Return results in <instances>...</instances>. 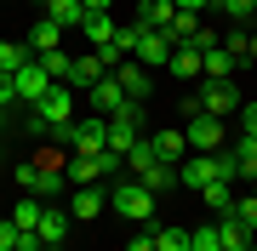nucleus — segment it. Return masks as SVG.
I'll return each mask as SVG.
<instances>
[{
  "label": "nucleus",
  "instance_id": "obj_1",
  "mask_svg": "<svg viewBox=\"0 0 257 251\" xmlns=\"http://www.w3.org/2000/svg\"><path fill=\"white\" fill-rule=\"evenodd\" d=\"M69 120H74V92H69L63 80H57L52 92L40 97L35 109H29V131H40V137H52V131H57V126H69Z\"/></svg>",
  "mask_w": 257,
  "mask_h": 251
},
{
  "label": "nucleus",
  "instance_id": "obj_2",
  "mask_svg": "<svg viewBox=\"0 0 257 251\" xmlns=\"http://www.w3.org/2000/svg\"><path fill=\"white\" fill-rule=\"evenodd\" d=\"M109 211L126 217V223H155V194H149L138 177H120V183L109 188Z\"/></svg>",
  "mask_w": 257,
  "mask_h": 251
},
{
  "label": "nucleus",
  "instance_id": "obj_3",
  "mask_svg": "<svg viewBox=\"0 0 257 251\" xmlns=\"http://www.w3.org/2000/svg\"><path fill=\"white\" fill-rule=\"evenodd\" d=\"M172 52H177V40L166 35V29H143V23H138V52H132V57H138V63L149 69V75L172 63Z\"/></svg>",
  "mask_w": 257,
  "mask_h": 251
},
{
  "label": "nucleus",
  "instance_id": "obj_4",
  "mask_svg": "<svg viewBox=\"0 0 257 251\" xmlns=\"http://www.w3.org/2000/svg\"><path fill=\"white\" fill-rule=\"evenodd\" d=\"M183 137H189V154H217L223 137H229V126H223L217 114H194V120L183 126Z\"/></svg>",
  "mask_w": 257,
  "mask_h": 251
},
{
  "label": "nucleus",
  "instance_id": "obj_5",
  "mask_svg": "<svg viewBox=\"0 0 257 251\" xmlns=\"http://www.w3.org/2000/svg\"><path fill=\"white\" fill-rule=\"evenodd\" d=\"M200 109L206 114H217V120H229V114H240L246 103H240V92H234V80H200Z\"/></svg>",
  "mask_w": 257,
  "mask_h": 251
},
{
  "label": "nucleus",
  "instance_id": "obj_6",
  "mask_svg": "<svg viewBox=\"0 0 257 251\" xmlns=\"http://www.w3.org/2000/svg\"><path fill=\"white\" fill-rule=\"evenodd\" d=\"M12 86H18V103H29V109H35V103L46 97V92H52L57 80L46 75V63H40V57H29V63L18 69V75H12Z\"/></svg>",
  "mask_w": 257,
  "mask_h": 251
},
{
  "label": "nucleus",
  "instance_id": "obj_7",
  "mask_svg": "<svg viewBox=\"0 0 257 251\" xmlns=\"http://www.w3.org/2000/svg\"><path fill=\"white\" fill-rule=\"evenodd\" d=\"M155 160H166V166H183L189 160V137H183V126H166V131H155Z\"/></svg>",
  "mask_w": 257,
  "mask_h": 251
},
{
  "label": "nucleus",
  "instance_id": "obj_8",
  "mask_svg": "<svg viewBox=\"0 0 257 251\" xmlns=\"http://www.w3.org/2000/svg\"><path fill=\"white\" fill-rule=\"evenodd\" d=\"M120 103H126V86H120V75L109 69V75H103V80L92 86V109H97V114H114Z\"/></svg>",
  "mask_w": 257,
  "mask_h": 251
},
{
  "label": "nucleus",
  "instance_id": "obj_9",
  "mask_svg": "<svg viewBox=\"0 0 257 251\" xmlns=\"http://www.w3.org/2000/svg\"><path fill=\"white\" fill-rule=\"evenodd\" d=\"M166 75H177V80H200V75H206L200 46H177V52H172V63H166Z\"/></svg>",
  "mask_w": 257,
  "mask_h": 251
},
{
  "label": "nucleus",
  "instance_id": "obj_10",
  "mask_svg": "<svg viewBox=\"0 0 257 251\" xmlns=\"http://www.w3.org/2000/svg\"><path fill=\"white\" fill-rule=\"evenodd\" d=\"M80 35L92 40V52H97V46H109V40L120 35V23H114V12H86V23H80Z\"/></svg>",
  "mask_w": 257,
  "mask_h": 251
},
{
  "label": "nucleus",
  "instance_id": "obj_11",
  "mask_svg": "<svg viewBox=\"0 0 257 251\" xmlns=\"http://www.w3.org/2000/svg\"><path fill=\"white\" fill-rule=\"evenodd\" d=\"M114 75H120V86H126V97H138V103H143L149 92H155V80H149V69L138 63V57H126V63H120Z\"/></svg>",
  "mask_w": 257,
  "mask_h": 251
},
{
  "label": "nucleus",
  "instance_id": "obj_12",
  "mask_svg": "<svg viewBox=\"0 0 257 251\" xmlns=\"http://www.w3.org/2000/svg\"><path fill=\"white\" fill-rule=\"evenodd\" d=\"M138 183L149 188V194H172V188H183V177H177V166H166V160H155V166H149Z\"/></svg>",
  "mask_w": 257,
  "mask_h": 251
},
{
  "label": "nucleus",
  "instance_id": "obj_13",
  "mask_svg": "<svg viewBox=\"0 0 257 251\" xmlns=\"http://www.w3.org/2000/svg\"><path fill=\"white\" fill-rule=\"evenodd\" d=\"M57 40H63V23H57V18H40L35 29H29V52H35V57L57 52Z\"/></svg>",
  "mask_w": 257,
  "mask_h": 251
},
{
  "label": "nucleus",
  "instance_id": "obj_14",
  "mask_svg": "<svg viewBox=\"0 0 257 251\" xmlns=\"http://www.w3.org/2000/svg\"><path fill=\"white\" fill-rule=\"evenodd\" d=\"M69 217H74V211H63V205H46V217H40V228H35V234H40L46 245H63V240H69Z\"/></svg>",
  "mask_w": 257,
  "mask_h": 251
},
{
  "label": "nucleus",
  "instance_id": "obj_15",
  "mask_svg": "<svg viewBox=\"0 0 257 251\" xmlns=\"http://www.w3.org/2000/svg\"><path fill=\"white\" fill-rule=\"evenodd\" d=\"M206 57V75L200 80H234V69H240V57L229 52V46H211V52H200Z\"/></svg>",
  "mask_w": 257,
  "mask_h": 251
},
{
  "label": "nucleus",
  "instance_id": "obj_16",
  "mask_svg": "<svg viewBox=\"0 0 257 251\" xmlns=\"http://www.w3.org/2000/svg\"><path fill=\"white\" fill-rule=\"evenodd\" d=\"M200 200H206V211H211V217H229L240 194H234V183H206V188H200Z\"/></svg>",
  "mask_w": 257,
  "mask_h": 251
},
{
  "label": "nucleus",
  "instance_id": "obj_17",
  "mask_svg": "<svg viewBox=\"0 0 257 251\" xmlns=\"http://www.w3.org/2000/svg\"><path fill=\"white\" fill-rule=\"evenodd\" d=\"M172 18H177V0H143V6H138V23L143 29H172Z\"/></svg>",
  "mask_w": 257,
  "mask_h": 251
},
{
  "label": "nucleus",
  "instance_id": "obj_18",
  "mask_svg": "<svg viewBox=\"0 0 257 251\" xmlns=\"http://www.w3.org/2000/svg\"><path fill=\"white\" fill-rule=\"evenodd\" d=\"M103 75H109V69H103V57H97V52L74 57V69H69V80H74V86H86V92H92V86H97Z\"/></svg>",
  "mask_w": 257,
  "mask_h": 251
},
{
  "label": "nucleus",
  "instance_id": "obj_19",
  "mask_svg": "<svg viewBox=\"0 0 257 251\" xmlns=\"http://www.w3.org/2000/svg\"><path fill=\"white\" fill-rule=\"evenodd\" d=\"M40 217H46V200H40V194H23L18 205H12V223H18L23 234H29V228H40Z\"/></svg>",
  "mask_w": 257,
  "mask_h": 251
},
{
  "label": "nucleus",
  "instance_id": "obj_20",
  "mask_svg": "<svg viewBox=\"0 0 257 251\" xmlns=\"http://www.w3.org/2000/svg\"><path fill=\"white\" fill-rule=\"evenodd\" d=\"M63 177H69V188H92L97 183V160H86V154H69V166H63Z\"/></svg>",
  "mask_w": 257,
  "mask_h": 251
},
{
  "label": "nucleus",
  "instance_id": "obj_21",
  "mask_svg": "<svg viewBox=\"0 0 257 251\" xmlns=\"http://www.w3.org/2000/svg\"><path fill=\"white\" fill-rule=\"evenodd\" d=\"M217 240H223V251H240L246 240H257V234H251V228H246V223H240V217L229 211V217H217Z\"/></svg>",
  "mask_w": 257,
  "mask_h": 251
},
{
  "label": "nucleus",
  "instance_id": "obj_22",
  "mask_svg": "<svg viewBox=\"0 0 257 251\" xmlns=\"http://www.w3.org/2000/svg\"><path fill=\"white\" fill-rule=\"evenodd\" d=\"M46 18H57L63 29H80V23H86V0H52Z\"/></svg>",
  "mask_w": 257,
  "mask_h": 251
},
{
  "label": "nucleus",
  "instance_id": "obj_23",
  "mask_svg": "<svg viewBox=\"0 0 257 251\" xmlns=\"http://www.w3.org/2000/svg\"><path fill=\"white\" fill-rule=\"evenodd\" d=\"M200 29H206V23L194 18V12H177V18H172V29H166V35H172L177 46H194V35H200Z\"/></svg>",
  "mask_w": 257,
  "mask_h": 251
},
{
  "label": "nucleus",
  "instance_id": "obj_24",
  "mask_svg": "<svg viewBox=\"0 0 257 251\" xmlns=\"http://www.w3.org/2000/svg\"><path fill=\"white\" fill-rule=\"evenodd\" d=\"M103 205H109V194L92 183V188H74V217H97Z\"/></svg>",
  "mask_w": 257,
  "mask_h": 251
},
{
  "label": "nucleus",
  "instance_id": "obj_25",
  "mask_svg": "<svg viewBox=\"0 0 257 251\" xmlns=\"http://www.w3.org/2000/svg\"><path fill=\"white\" fill-rule=\"evenodd\" d=\"M138 143H143V131H138V126H126V120H109V149H114V154L138 149Z\"/></svg>",
  "mask_w": 257,
  "mask_h": 251
},
{
  "label": "nucleus",
  "instance_id": "obj_26",
  "mask_svg": "<svg viewBox=\"0 0 257 251\" xmlns=\"http://www.w3.org/2000/svg\"><path fill=\"white\" fill-rule=\"evenodd\" d=\"M155 251H189V228H172V223H155Z\"/></svg>",
  "mask_w": 257,
  "mask_h": 251
},
{
  "label": "nucleus",
  "instance_id": "obj_27",
  "mask_svg": "<svg viewBox=\"0 0 257 251\" xmlns=\"http://www.w3.org/2000/svg\"><path fill=\"white\" fill-rule=\"evenodd\" d=\"M189 251H223V240H217V217H211V223H200V228H189Z\"/></svg>",
  "mask_w": 257,
  "mask_h": 251
},
{
  "label": "nucleus",
  "instance_id": "obj_28",
  "mask_svg": "<svg viewBox=\"0 0 257 251\" xmlns=\"http://www.w3.org/2000/svg\"><path fill=\"white\" fill-rule=\"evenodd\" d=\"M29 57H35L29 46H12V40H0V75H18V69L29 63Z\"/></svg>",
  "mask_w": 257,
  "mask_h": 251
},
{
  "label": "nucleus",
  "instance_id": "obj_29",
  "mask_svg": "<svg viewBox=\"0 0 257 251\" xmlns=\"http://www.w3.org/2000/svg\"><path fill=\"white\" fill-rule=\"evenodd\" d=\"M149 166H155V143H149V137H143V143H138V149H126V171H132V177H143Z\"/></svg>",
  "mask_w": 257,
  "mask_h": 251
},
{
  "label": "nucleus",
  "instance_id": "obj_30",
  "mask_svg": "<svg viewBox=\"0 0 257 251\" xmlns=\"http://www.w3.org/2000/svg\"><path fill=\"white\" fill-rule=\"evenodd\" d=\"M229 154H234V166H240V177H257V143H251V137H240V143H234Z\"/></svg>",
  "mask_w": 257,
  "mask_h": 251
},
{
  "label": "nucleus",
  "instance_id": "obj_31",
  "mask_svg": "<svg viewBox=\"0 0 257 251\" xmlns=\"http://www.w3.org/2000/svg\"><path fill=\"white\" fill-rule=\"evenodd\" d=\"M217 12H223L229 23H251V18H257V0H217Z\"/></svg>",
  "mask_w": 257,
  "mask_h": 251
},
{
  "label": "nucleus",
  "instance_id": "obj_32",
  "mask_svg": "<svg viewBox=\"0 0 257 251\" xmlns=\"http://www.w3.org/2000/svg\"><path fill=\"white\" fill-rule=\"evenodd\" d=\"M223 46H229V52L240 57V63H246V52H251V29H246V23H234L229 35H223Z\"/></svg>",
  "mask_w": 257,
  "mask_h": 251
},
{
  "label": "nucleus",
  "instance_id": "obj_33",
  "mask_svg": "<svg viewBox=\"0 0 257 251\" xmlns=\"http://www.w3.org/2000/svg\"><path fill=\"white\" fill-rule=\"evenodd\" d=\"M40 63H46V75H52V80H69L74 57H69V52H46V57H40Z\"/></svg>",
  "mask_w": 257,
  "mask_h": 251
},
{
  "label": "nucleus",
  "instance_id": "obj_34",
  "mask_svg": "<svg viewBox=\"0 0 257 251\" xmlns=\"http://www.w3.org/2000/svg\"><path fill=\"white\" fill-rule=\"evenodd\" d=\"M234 217H240V223L257 234V194H240V200H234Z\"/></svg>",
  "mask_w": 257,
  "mask_h": 251
},
{
  "label": "nucleus",
  "instance_id": "obj_35",
  "mask_svg": "<svg viewBox=\"0 0 257 251\" xmlns=\"http://www.w3.org/2000/svg\"><path fill=\"white\" fill-rule=\"evenodd\" d=\"M109 120H126V126H143V103H138V97H126V103H120V109L109 114Z\"/></svg>",
  "mask_w": 257,
  "mask_h": 251
},
{
  "label": "nucleus",
  "instance_id": "obj_36",
  "mask_svg": "<svg viewBox=\"0 0 257 251\" xmlns=\"http://www.w3.org/2000/svg\"><path fill=\"white\" fill-rule=\"evenodd\" d=\"M126 251H155V223H138V234L126 240Z\"/></svg>",
  "mask_w": 257,
  "mask_h": 251
},
{
  "label": "nucleus",
  "instance_id": "obj_37",
  "mask_svg": "<svg viewBox=\"0 0 257 251\" xmlns=\"http://www.w3.org/2000/svg\"><path fill=\"white\" fill-rule=\"evenodd\" d=\"M234 120H240V137H251V143H257V103H246Z\"/></svg>",
  "mask_w": 257,
  "mask_h": 251
},
{
  "label": "nucleus",
  "instance_id": "obj_38",
  "mask_svg": "<svg viewBox=\"0 0 257 251\" xmlns=\"http://www.w3.org/2000/svg\"><path fill=\"white\" fill-rule=\"evenodd\" d=\"M18 234H23V228L12 223V217H0V251H18Z\"/></svg>",
  "mask_w": 257,
  "mask_h": 251
},
{
  "label": "nucleus",
  "instance_id": "obj_39",
  "mask_svg": "<svg viewBox=\"0 0 257 251\" xmlns=\"http://www.w3.org/2000/svg\"><path fill=\"white\" fill-rule=\"evenodd\" d=\"M18 103V86H12V75H0V109H12Z\"/></svg>",
  "mask_w": 257,
  "mask_h": 251
},
{
  "label": "nucleus",
  "instance_id": "obj_40",
  "mask_svg": "<svg viewBox=\"0 0 257 251\" xmlns=\"http://www.w3.org/2000/svg\"><path fill=\"white\" fill-rule=\"evenodd\" d=\"M18 251H46V240H40V234L29 228V234H18Z\"/></svg>",
  "mask_w": 257,
  "mask_h": 251
},
{
  "label": "nucleus",
  "instance_id": "obj_41",
  "mask_svg": "<svg viewBox=\"0 0 257 251\" xmlns=\"http://www.w3.org/2000/svg\"><path fill=\"white\" fill-rule=\"evenodd\" d=\"M206 6H217V0H177V12H194V18H206Z\"/></svg>",
  "mask_w": 257,
  "mask_h": 251
},
{
  "label": "nucleus",
  "instance_id": "obj_42",
  "mask_svg": "<svg viewBox=\"0 0 257 251\" xmlns=\"http://www.w3.org/2000/svg\"><path fill=\"white\" fill-rule=\"evenodd\" d=\"M86 12H114V0H86Z\"/></svg>",
  "mask_w": 257,
  "mask_h": 251
},
{
  "label": "nucleus",
  "instance_id": "obj_43",
  "mask_svg": "<svg viewBox=\"0 0 257 251\" xmlns=\"http://www.w3.org/2000/svg\"><path fill=\"white\" fill-rule=\"evenodd\" d=\"M246 63H257V35H251V52H246Z\"/></svg>",
  "mask_w": 257,
  "mask_h": 251
},
{
  "label": "nucleus",
  "instance_id": "obj_44",
  "mask_svg": "<svg viewBox=\"0 0 257 251\" xmlns=\"http://www.w3.org/2000/svg\"><path fill=\"white\" fill-rule=\"evenodd\" d=\"M240 251H257V240H246V245H240Z\"/></svg>",
  "mask_w": 257,
  "mask_h": 251
},
{
  "label": "nucleus",
  "instance_id": "obj_45",
  "mask_svg": "<svg viewBox=\"0 0 257 251\" xmlns=\"http://www.w3.org/2000/svg\"><path fill=\"white\" fill-rule=\"evenodd\" d=\"M35 6H52V0H35Z\"/></svg>",
  "mask_w": 257,
  "mask_h": 251
},
{
  "label": "nucleus",
  "instance_id": "obj_46",
  "mask_svg": "<svg viewBox=\"0 0 257 251\" xmlns=\"http://www.w3.org/2000/svg\"><path fill=\"white\" fill-rule=\"evenodd\" d=\"M251 194H257V177H251Z\"/></svg>",
  "mask_w": 257,
  "mask_h": 251
},
{
  "label": "nucleus",
  "instance_id": "obj_47",
  "mask_svg": "<svg viewBox=\"0 0 257 251\" xmlns=\"http://www.w3.org/2000/svg\"><path fill=\"white\" fill-rule=\"evenodd\" d=\"M0 114H6V109H0Z\"/></svg>",
  "mask_w": 257,
  "mask_h": 251
}]
</instances>
